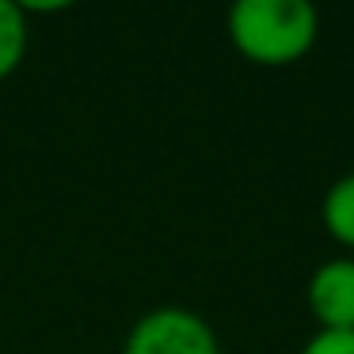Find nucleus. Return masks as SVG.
Instances as JSON below:
<instances>
[{"instance_id":"nucleus-4","label":"nucleus","mask_w":354,"mask_h":354,"mask_svg":"<svg viewBox=\"0 0 354 354\" xmlns=\"http://www.w3.org/2000/svg\"><path fill=\"white\" fill-rule=\"evenodd\" d=\"M320 225L346 255H354V171L339 176L320 198Z\"/></svg>"},{"instance_id":"nucleus-2","label":"nucleus","mask_w":354,"mask_h":354,"mask_svg":"<svg viewBox=\"0 0 354 354\" xmlns=\"http://www.w3.org/2000/svg\"><path fill=\"white\" fill-rule=\"evenodd\" d=\"M122 354H221L217 331L206 316L183 305H156L133 320Z\"/></svg>"},{"instance_id":"nucleus-5","label":"nucleus","mask_w":354,"mask_h":354,"mask_svg":"<svg viewBox=\"0 0 354 354\" xmlns=\"http://www.w3.org/2000/svg\"><path fill=\"white\" fill-rule=\"evenodd\" d=\"M27 46H31L27 8L24 4H12V0H0V80H8L24 65Z\"/></svg>"},{"instance_id":"nucleus-6","label":"nucleus","mask_w":354,"mask_h":354,"mask_svg":"<svg viewBox=\"0 0 354 354\" xmlns=\"http://www.w3.org/2000/svg\"><path fill=\"white\" fill-rule=\"evenodd\" d=\"M301 354H354V331H316Z\"/></svg>"},{"instance_id":"nucleus-1","label":"nucleus","mask_w":354,"mask_h":354,"mask_svg":"<svg viewBox=\"0 0 354 354\" xmlns=\"http://www.w3.org/2000/svg\"><path fill=\"white\" fill-rule=\"evenodd\" d=\"M225 35L244 62L259 69L297 65L320 39V12L308 0H236Z\"/></svg>"},{"instance_id":"nucleus-3","label":"nucleus","mask_w":354,"mask_h":354,"mask_svg":"<svg viewBox=\"0 0 354 354\" xmlns=\"http://www.w3.org/2000/svg\"><path fill=\"white\" fill-rule=\"evenodd\" d=\"M305 305L316 331H354V255H331L308 274Z\"/></svg>"}]
</instances>
